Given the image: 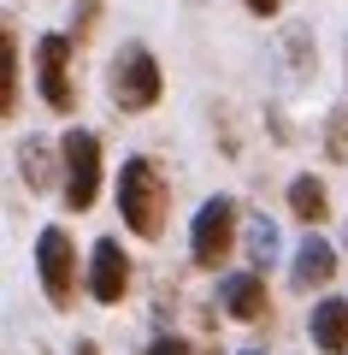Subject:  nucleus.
I'll use <instances>...</instances> for the list:
<instances>
[{"instance_id":"f257e3e1","label":"nucleus","mask_w":348,"mask_h":355,"mask_svg":"<svg viewBox=\"0 0 348 355\" xmlns=\"http://www.w3.org/2000/svg\"><path fill=\"white\" fill-rule=\"evenodd\" d=\"M118 219L136 243H160L172 225V178L160 172L154 154H130L118 166Z\"/></svg>"},{"instance_id":"f03ea898","label":"nucleus","mask_w":348,"mask_h":355,"mask_svg":"<svg viewBox=\"0 0 348 355\" xmlns=\"http://www.w3.org/2000/svg\"><path fill=\"white\" fill-rule=\"evenodd\" d=\"M36 284L48 296V308H59V314H71L77 291H89V261L77 254V243H71L65 225L36 231Z\"/></svg>"},{"instance_id":"7ed1b4c3","label":"nucleus","mask_w":348,"mask_h":355,"mask_svg":"<svg viewBox=\"0 0 348 355\" xmlns=\"http://www.w3.org/2000/svg\"><path fill=\"white\" fill-rule=\"evenodd\" d=\"M107 95H112L118 113H154L165 101V65L154 60L148 42L118 48V60L107 65Z\"/></svg>"},{"instance_id":"20e7f679","label":"nucleus","mask_w":348,"mask_h":355,"mask_svg":"<svg viewBox=\"0 0 348 355\" xmlns=\"http://www.w3.org/2000/svg\"><path fill=\"white\" fill-rule=\"evenodd\" d=\"M59 148H65V166H59L65 184H59V196H65L71 214H89V207L100 202V184H107V142H100L95 130H65Z\"/></svg>"},{"instance_id":"39448f33","label":"nucleus","mask_w":348,"mask_h":355,"mask_svg":"<svg viewBox=\"0 0 348 355\" xmlns=\"http://www.w3.org/2000/svg\"><path fill=\"white\" fill-rule=\"evenodd\" d=\"M237 196H207V202L195 207V219H189V261L195 266H224L230 261V249H237Z\"/></svg>"},{"instance_id":"423d86ee","label":"nucleus","mask_w":348,"mask_h":355,"mask_svg":"<svg viewBox=\"0 0 348 355\" xmlns=\"http://www.w3.org/2000/svg\"><path fill=\"white\" fill-rule=\"evenodd\" d=\"M36 89L48 113H77V77H71V36L48 30L36 42Z\"/></svg>"},{"instance_id":"0eeeda50","label":"nucleus","mask_w":348,"mask_h":355,"mask_svg":"<svg viewBox=\"0 0 348 355\" xmlns=\"http://www.w3.org/2000/svg\"><path fill=\"white\" fill-rule=\"evenodd\" d=\"M89 296H95L100 308H118L130 296V254L118 237H100L95 249H89Z\"/></svg>"},{"instance_id":"6e6552de","label":"nucleus","mask_w":348,"mask_h":355,"mask_svg":"<svg viewBox=\"0 0 348 355\" xmlns=\"http://www.w3.org/2000/svg\"><path fill=\"white\" fill-rule=\"evenodd\" d=\"M219 308L237 320V326H260V320L272 314L266 272H260V266H248V272H230V279H219Z\"/></svg>"},{"instance_id":"1a4fd4ad","label":"nucleus","mask_w":348,"mask_h":355,"mask_svg":"<svg viewBox=\"0 0 348 355\" xmlns=\"http://www.w3.org/2000/svg\"><path fill=\"white\" fill-rule=\"evenodd\" d=\"M336 266H342V261H336V249L319 237V225H313L307 237H301V249L289 254V284H295L301 296H307V291H324V284L336 279Z\"/></svg>"},{"instance_id":"9d476101","label":"nucleus","mask_w":348,"mask_h":355,"mask_svg":"<svg viewBox=\"0 0 348 355\" xmlns=\"http://www.w3.org/2000/svg\"><path fill=\"white\" fill-rule=\"evenodd\" d=\"M18 178H24V190H53V184H65V172H53V166H65V148L59 142H48V137H24L18 142Z\"/></svg>"},{"instance_id":"9b49d317","label":"nucleus","mask_w":348,"mask_h":355,"mask_svg":"<svg viewBox=\"0 0 348 355\" xmlns=\"http://www.w3.org/2000/svg\"><path fill=\"white\" fill-rule=\"evenodd\" d=\"M307 338L319 355H348V296H319L307 314Z\"/></svg>"},{"instance_id":"f8f14e48","label":"nucleus","mask_w":348,"mask_h":355,"mask_svg":"<svg viewBox=\"0 0 348 355\" xmlns=\"http://www.w3.org/2000/svg\"><path fill=\"white\" fill-rule=\"evenodd\" d=\"M18 89H24V60H18V24L0 18V119H18Z\"/></svg>"},{"instance_id":"ddd939ff","label":"nucleus","mask_w":348,"mask_h":355,"mask_svg":"<svg viewBox=\"0 0 348 355\" xmlns=\"http://www.w3.org/2000/svg\"><path fill=\"white\" fill-rule=\"evenodd\" d=\"M284 196H289V214L301 219V231H313V225H324V219H331V190H324V178L295 172Z\"/></svg>"},{"instance_id":"4468645a","label":"nucleus","mask_w":348,"mask_h":355,"mask_svg":"<svg viewBox=\"0 0 348 355\" xmlns=\"http://www.w3.org/2000/svg\"><path fill=\"white\" fill-rule=\"evenodd\" d=\"M248 261L260 266V272H266V266H277V225L266 214L248 219Z\"/></svg>"},{"instance_id":"2eb2a0df","label":"nucleus","mask_w":348,"mask_h":355,"mask_svg":"<svg viewBox=\"0 0 348 355\" xmlns=\"http://www.w3.org/2000/svg\"><path fill=\"white\" fill-rule=\"evenodd\" d=\"M324 154H331L336 166H348V101L324 113Z\"/></svg>"},{"instance_id":"dca6fc26","label":"nucleus","mask_w":348,"mask_h":355,"mask_svg":"<svg viewBox=\"0 0 348 355\" xmlns=\"http://www.w3.org/2000/svg\"><path fill=\"white\" fill-rule=\"evenodd\" d=\"M242 12H248V18H260V24H272V18L284 12V0H242Z\"/></svg>"},{"instance_id":"f3484780","label":"nucleus","mask_w":348,"mask_h":355,"mask_svg":"<svg viewBox=\"0 0 348 355\" xmlns=\"http://www.w3.org/2000/svg\"><path fill=\"white\" fill-rule=\"evenodd\" d=\"M142 355H195V349H189L183 338H154V343H148Z\"/></svg>"},{"instance_id":"a211bd4d","label":"nucleus","mask_w":348,"mask_h":355,"mask_svg":"<svg viewBox=\"0 0 348 355\" xmlns=\"http://www.w3.org/2000/svg\"><path fill=\"white\" fill-rule=\"evenodd\" d=\"M95 18H100V0H83V12H77V36H95Z\"/></svg>"},{"instance_id":"6ab92c4d","label":"nucleus","mask_w":348,"mask_h":355,"mask_svg":"<svg viewBox=\"0 0 348 355\" xmlns=\"http://www.w3.org/2000/svg\"><path fill=\"white\" fill-rule=\"evenodd\" d=\"M77 355H100V349H95V343H77Z\"/></svg>"},{"instance_id":"aec40b11","label":"nucleus","mask_w":348,"mask_h":355,"mask_svg":"<svg viewBox=\"0 0 348 355\" xmlns=\"http://www.w3.org/2000/svg\"><path fill=\"white\" fill-rule=\"evenodd\" d=\"M242 355H266V349H242Z\"/></svg>"},{"instance_id":"412c9836","label":"nucleus","mask_w":348,"mask_h":355,"mask_svg":"<svg viewBox=\"0 0 348 355\" xmlns=\"http://www.w3.org/2000/svg\"><path fill=\"white\" fill-rule=\"evenodd\" d=\"M342 249H348V231H342Z\"/></svg>"}]
</instances>
